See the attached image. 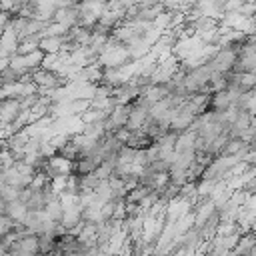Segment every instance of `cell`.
Wrapping results in <instances>:
<instances>
[{
	"label": "cell",
	"instance_id": "obj_1",
	"mask_svg": "<svg viewBox=\"0 0 256 256\" xmlns=\"http://www.w3.org/2000/svg\"><path fill=\"white\" fill-rule=\"evenodd\" d=\"M52 20H54V22H60V24H64V26H68V28L78 26V22H80L78 6H76V4H70V6H64V8H58V10L54 12V18H52Z\"/></svg>",
	"mask_w": 256,
	"mask_h": 256
},
{
	"label": "cell",
	"instance_id": "obj_2",
	"mask_svg": "<svg viewBox=\"0 0 256 256\" xmlns=\"http://www.w3.org/2000/svg\"><path fill=\"white\" fill-rule=\"evenodd\" d=\"M18 46H20V36L14 32V28L8 24L4 28V32L0 34V48L6 56H12L18 52Z\"/></svg>",
	"mask_w": 256,
	"mask_h": 256
},
{
	"label": "cell",
	"instance_id": "obj_3",
	"mask_svg": "<svg viewBox=\"0 0 256 256\" xmlns=\"http://www.w3.org/2000/svg\"><path fill=\"white\" fill-rule=\"evenodd\" d=\"M64 42H66V36H42L38 48L44 54H58V52H62Z\"/></svg>",
	"mask_w": 256,
	"mask_h": 256
},
{
	"label": "cell",
	"instance_id": "obj_4",
	"mask_svg": "<svg viewBox=\"0 0 256 256\" xmlns=\"http://www.w3.org/2000/svg\"><path fill=\"white\" fill-rule=\"evenodd\" d=\"M10 12H4V10H0V34L4 32V28L10 24Z\"/></svg>",
	"mask_w": 256,
	"mask_h": 256
},
{
	"label": "cell",
	"instance_id": "obj_5",
	"mask_svg": "<svg viewBox=\"0 0 256 256\" xmlns=\"http://www.w3.org/2000/svg\"><path fill=\"white\" fill-rule=\"evenodd\" d=\"M252 126L256 128V114H252Z\"/></svg>",
	"mask_w": 256,
	"mask_h": 256
},
{
	"label": "cell",
	"instance_id": "obj_6",
	"mask_svg": "<svg viewBox=\"0 0 256 256\" xmlns=\"http://www.w3.org/2000/svg\"><path fill=\"white\" fill-rule=\"evenodd\" d=\"M0 56H6V54H4V52H2V48H0Z\"/></svg>",
	"mask_w": 256,
	"mask_h": 256
}]
</instances>
